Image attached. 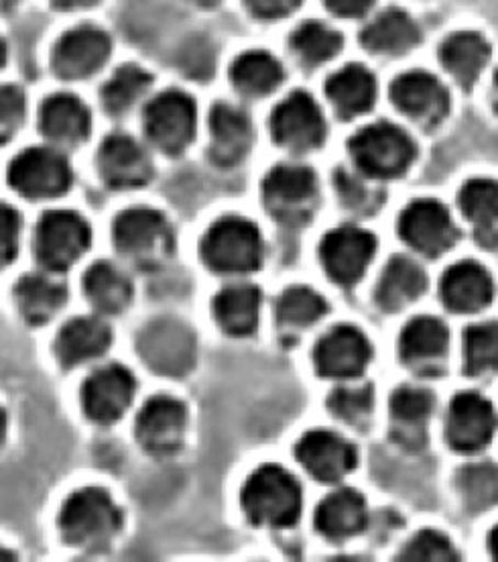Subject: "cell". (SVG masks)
<instances>
[{
	"label": "cell",
	"mask_w": 498,
	"mask_h": 562,
	"mask_svg": "<svg viewBox=\"0 0 498 562\" xmlns=\"http://www.w3.org/2000/svg\"><path fill=\"white\" fill-rule=\"evenodd\" d=\"M240 502L254 526L290 528L302 514V487L285 469L264 464L250 475Z\"/></svg>",
	"instance_id": "obj_1"
},
{
	"label": "cell",
	"mask_w": 498,
	"mask_h": 562,
	"mask_svg": "<svg viewBox=\"0 0 498 562\" xmlns=\"http://www.w3.org/2000/svg\"><path fill=\"white\" fill-rule=\"evenodd\" d=\"M116 251L140 271L163 268L176 249L173 228L161 212L131 209L114 223Z\"/></svg>",
	"instance_id": "obj_2"
},
{
	"label": "cell",
	"mask_w": 498,
	"mask_h": 562,
	"mask_svg": "<svg viewBox=\"0 0 498 562\" xmlns=\"http://www.w3.org/2000/svg\"><path fill=\"white\" fill-rule=\"evenodd\" d=\"M121 526V509L109 493L98 487L73 493L59 516V528L66 542L83 550L106 549Z\"/></svg>",
	"instance_id": "obj_3"
},
{
	"label": "cell",
	"mask_w": 498,
	"mask_h": 562,
	"mask_svg": "<svg viewBox=\"0 0 498 562\" xmlns=\"http://www.w3.org/2000/svg\"><path fill=\"white\" fill-rule=\"evenodd\" d=\"M348 151L359 171L374 180L399 178L416 161L417 145L401 127L381 121L348 140Z\"/></svg>",
	"instance_id": "obj_4"
},
{
	"label": "cell",
	"mask_w": 498,
	"mask_h": 562,
	"mask_svg": "<svg viewBox=\"0 0 498 562\" xmlns=\"http://www.w3.org/2000/svg\"><path fill=\"white\" fill-rule=\"evenodd\" d=\"M200 255L216 273H250L263 266V237L247 218L226 216L210 226L200 243Z\"/></svg>",
	"instance_id": "obj_5"
},
{
	"label": "cell",
	"mask_w": 498,
	"mask_h": 562,
	"mask_svg": "<svg viewBox=\"0 0 498 562\" xmlns=\"http://www.w3.org/2000/svg\"><path fill=\"white\" fill-rule=\"evenodd\" d=\"M263 202L281 225H307L318 212V176L304 166H278L263 180Z\"/></svg>",
	"instance_id": "obj_6"
},
{
	"label": "cell",
	"mask_w": 498,
	"mask_h": 562,
	"mask_svg": "<svg viewBox=\"0 0 498 562\" xmlns=\"http://www.w3.org/2000/svg\"><path fill=\"white\" fill-rule=\"evenodd\" d=\"M197 111L190 94L167 90L147 104L145 131L152 145L167 155H180L194 140Z\"/></svg>",
	"instance_id": "obj_7"
},
{
	"label": "cell",
	"mask_w": 498,
	"mask_h": 562,
	"mask_svg": "<svg viewBox=\"0 0 498 562\" xmlns=\"http://www.w3.org/2000/svg\"><path fill=\"white\" fill-rule=\"evenodd\" d=\"M90 225L80 214L68 211L47 212L37 226V259L49 271H66L90 249Z\"/></svg>",
	"instance_id": "obj_8"
},
{
	"label": "cell",
	"mask_w": 498,
	"mask_h": 562,
	"mask_svg": "<svg viewBox=\"0 0 498 562\" xmlns=\"http://www.w3.org/2000/svg\"><path fill=\"white\" fill-rule=\"evenodd\" d=\"M399 237L416 251L435 259L450 251L462 237L460 228L454 225L450 211L438 200L421 198L411 202L399 218Z\"/></svg>",
	"instance_id": "obj_9"
},
{
	"label": "cell",
	"mask_w": 498,
	"mask_h": 562,
	"mask_svg": "<svg viewBox=\"0 0 498 562\" xmlns=\"http://www.w3.org/2000/svg\"><path fill=\"white\" fill-rule=\"evenodd\" d=\"M9 183L27 198H56L71 186L68 159L56 149L33 147L16 155L9 168Z\"/></svg>",
	"instance_id": "obj_10"
},
{
	"label": "cell",
	"mask_w": 498,
	"mask_h": 562,
	"mask_svg": "<svg viewBox=\"0 0 498 562\" xmlns=\"http://www.w3.org/2000/svg\"><path fill=\"white\" fill-rule=\"evenodd\" d=\"M271 133L281 147L293 154H307L326 139V121L316 100L297 90L271 114Z\"/></svg>",
	"instance_id": "obj_11"
},
{
	"label": "cell",
	"mask_w": 498,
	"mask_h": 562,
	"mask_svg": "<svg viewBox=\"0 0 498 562\" xmlns=\"http://www.w3.org/2000/svg\"><path fill=\"white\" fill-rule=\"evenodd\" d=\"M374 251L376 239L373 233L359 226L333 228L319 245V257L326 273L344 288L359 283L373 261Z\"/></svg>",
	"instance_id": "obj_12"
},
{
	"label": "cell",
	"mask_w": 498,
	"mask_h": 562,
	"mask_svg": "<svg viewBox=\"0 0 498 562\" xmlns=\"http://www.w3.org/2000/svg\"><path fill=\"white\" fill-rule=\"evenodd\" d=\"M391 100L419 127L433 128L450 111L445 86L428 71H407L391 85Z\"/></svg>",
	"instance_id": "obj_13"
},
{
	"label": "cell",
	"mask_w": 498,
	"mask_h": 562,
	"mask_svg": "<svg viewBox=\"0 0 498 562\" xmlns=\"http://www.w3.org/2000/svg\"><path fill=\"white\" fill-rule=\"evenodd\" d=\"M450 333L433 316H417L403 328L399 357L403 366L419 378H438L448 366Z\"/></svg>",
	"instance_id": "obj_14"
},
{
	"label": "cell",
	"mask_w": 498,
	"mask_h": 562,
	"mask_svg": "<svg viewBox=\"0 0 498 562\" xmlns=\"http://www.w3.org/2000/svg\"><path fill=\"white\" fill-rule=\"evenodd\" d=\"M314 357L321 378L354 380L371 363L373 349L359 328L340 324L319 338Z\"/></svg>",
	"instance_id": "obj_15"
},
{
	"label": "cell",
	"mask_w": 498,
	"mask_h": 562,
	"mask_svg": "<svg viewBox=\"0 0 498 562\" xmlns=\"http://www.w3.org/2000/svg\"><path fill=\"white\" fill-rule=\"evenodd\" d=\"M497 428L493 404L478 394H457L445 422V438L457 452H478L488 447Z\"/></svg>",
	"instance_id": "obj_16"
},
{
	"label": "cell",
	"mask_w": 498,
	"mask_h": 562,
	"mask_svg": "<svg viewBox=\"0 0 498 562\" xmlns=\"http://www.w3.org/2000/svg\"><path fill=\"white\" fill-rule=\"evenodd\" d=\"M111 49V37L102 29H71L57 42L52 66L59 78L80 80L97 74L106 64Z\"/></svg>",
	"instance_id": "obj_17"
},
{
	"label": "cell",
	"mask_w": 498,
	"mask_h": 562,
	"mask_svg": "<svg viewBox=\"0 0 498 562\" xmlns=\"http://www.w3.org/2000/svg\"><path fill=\"white\" fill-rule=\"evenodd\" d=\"M188 428V409L169 397L155 395L137 418V438L140 447L151 454H173L180 449Z\"/></svg>",
	"instance_id": "obj_18"
},
{
	"label": "cell",
	"mask_w": 498,
	"mask_h": 562,
	"mask_svg": "<svg viewBox=\"0 0 498 562\" xmlns=\"http://www.w3.org/2000/svg\"><path fill=\"white\" fill-rule=\"evenodd\" d=\"M137 390L133 373L123 366L98 369L83 383L82 402L88 418L98 424H112L125 414Z\"/></svg>",
	"instance_id": "obj_19"
},
{
	"label": "cell",
	"mask_w": 498,
	"mask_h": 562,
	"mask_svg": "<svg viewBox=\"0 0 498 562\" xmlns=\"http://www.w3.org/2000/svg\"><path fill=\"white\" fill-rule=\"evenodd\" d=\"M297 461L312 477L324 483H336L354 471L359 452L340 435L330 430H312L297 442Z\"/></svg>",
	"instance_id": "obj_20"
},
{
	"label": "cell",
	"mask_w": 498,
	"mask_h": 562,
	"mask_svg": "<svg viewBox=\"0 0 498 562\" xmlns=\"http://www.w3.org/2000/svg\"><path fill=\"white\" fill-rule=\"evenodd\" d=\"M98 171L114 190L140 188L151 182L155 173L147 151L137 140L123 133L111 135L100 145Z\"/></svg>",
	"instance_id": "obj_21"
},
{
	"label": "cell",
	"mask_w": 498,
	"mask_h": 562,
	"mask_svg": "<svg viewBox=\"0 0 498 562\" xmlns=\"http://www.w3.org/2000/svg\"><path fill=\"white\" fill-rule=\"evenodd\" d=\"M210 157L216 166L230 168L240 164L252 143L249 116L233 104H216L210 113Z\"/></svg>",
	"instance_id": "obj_22"
},
{
	"label": "cell",
	"mask_w": 498,
	"mask_h": 562,
	"mask_svg": "<svg viewBox=\"0 0 498 562\" xmlns=\"http://www.w3.org/2000/svg\"><path fill=\"white\" fill-rule=\"evenodd\" d=\"M433 395L423 387L403 385L391 395V436L403 449L419 450L426 447V424L433 412Z\"/></svg>",
	"instance_id": "obj_23"
},
{
	"label": "cell",
	"mask_w": 498,
	"mask_h": 562,
	"mask_svg": "<svg viewBox=\"0 0 498 562\" xmlns=\"http://www.w3.org/2000/svg\"><path fill=\"white\" fill-rule=\"evenodd\" d=\"M440 292L450 312L474 314L493 302L495 285L483 266L474 261H462L443 273Z\"/></svg>",
	"instance_id": "obj_24"
},
{
	"label": "cell",
	"mask_w": 498,
	"mask_h": 562,
	"mask_svg": "<svg viewBox=\"0 0 498 562\" xmlns=\"http://www.w3.org/2000/svg\"><path fill=\"white\" fill-rule=\"evenodd\" d=\"M143 355L149 366L166 375H180L188 371L190 361L194 359V338L188 328L178 323H157L143 337Z\"/></svg>",
	"instance_id": "obj_25"
},
{
	"label": "cell",
	"mask_w": 498,
	"mask_h": 562,
	"mask_svg": "<svg viewBox=\"0 0 498 562\" xmlns=\"http://www.w3.org/2000/svg\"><path fill=\"white\" fill-rule=\"evenodd\" d=\"M112 342L111 328L94 316L73 318L59 333L56 352L64 367L82 366L109 351Z\"/></svg>",
	"instance_id": "obj_26"
},
{
	"label": "cell",
	"mask_w": 498,
	"mask_h": 562,
	"mask_svg": "<svg viewBox=\"0 0 498 562\" xmlns=\"http://www.w3.org/2000/svg\"><path fill=\"white\" fill-rule=\"evenodd\" d=\"M369 524L366 502L354 490H338L328 495L316 512V528L319 535L333 542H342L359 535Z\"/></svg>",
	"instance_id": "obj_27"
},
{
	"label": "cell",
	"mask_w": 498,
	"mask_h": 562,
	"mask_svg": "<svg viewBox=\"0 0 498 562\" xmlns=\"http://www.w3.org/2000/svg\"><path fill=\"white\" fill-rule=\"evenodd\" d=\"M90 111L82 100L71 94H56L45 100L39 127L49 140L59 145H78L90 135Z\"/></svg>",
	"instance_id": "obj_28"
},
{
	"label": "cell",
	"mask_w": 498,
	"mask_h": 562,
	"mask_svg": "<svg viewBox=\"0 0 498 562\" xmlns=\"http://www.w3.org/2000/svg\"><path fill=\"white\" fill-rule=\"evenodd\" d=\"M428 278L426 271L414 259L395 255L381 276L376 288V304L385 312H399L414 304L426 292Z\"/></svg>",
	"instance_id": "obj_29"
},
{
	"label": "cell",
	"mask_w": 498,
	"mask_h": 562,
	"mask_svg": "<svg viewBox=\"0 0 498 562\" xmlns=\"http://www.w3.org/2000/svg\"><path fill=\"white\" fill-rule=\"evenodd\" d=\"M419 40L421 31L416 21L401 9H387L376 14L360 35V42L369 52L385 56L405 54L416 47Z\"/></svg>",
	"instance_id": "obj_30"
},
{
	"label": "cell",
	"mask_w": 498,
	"mask_h": 562,
	"mask_svg": "<svg viewBox=\"0 0 498 562\" xmlns=\"http://www.w3.org/2000/svg\"><path fill=\"white\" fill-rule=\"evenodd\" d=\"M326 94L332 100L340 119L350 121L359 114L369 113L376 99V82L371 71L359 64H350L336 71L326 85Z\"/></svg>",
	"instance_id": "obj_31"
},
{
	"label": "cell",
	"mask_w": 498,
	"mask_h": 562,
	"mask_svg": "<svg viewBox=\"0 0 498 562\" xmlns=\"http://www.w3.org/2000/svg\"><path fill=\"white\" fill-rule=\"evenodd\" d=\"M261 290L250 283L224 288L214 300V316L224 333L233 337H249L259 326Z\"/></svg>",
	"instance_id": "obj_32"
},
{
	"label": "cell",
	"mask_w": 498,
	"mask_h": 562,
	"mask_svg": "<svg viewBox=\"0 0 498 562\" xmlns=\"http://www.w3.org/2000/svg\"><path fill=\"white\" fill-rule=\"evenodd\" d=\"M440 57L457 85L471 90L490 59V45L478 33H454L442 43Z\"/></svg>",
	"instance_id": "obj_33"
},
{
	"label": "cell",
	"mask_w": 498,
	"mask_h": 562,
	"mask_svg": "<svg viewBox=\"0 0 498 562\" xmlns=\"http://www.w3.org/2000/svg\"><path fill=\"white\" fill-rule=\"evenodd\" d=\"M464 216L476 228V240L486 249H497V182L471 180L457 196Z\"/></svg>",
	"instance_id": "obj_34"
},
{
	"label": "cell",
	"mask_w": 498,
	"mask_h": 562,
	"mask_svg": "<svg viewBox=\"0 0 498 562\" xmlns=\"http://www.w3.org/2000/svg\"><path fill=\"white\" fill-rule=\"evenodd\" d=\"M16 304L25 321L43 324L52 321L68 300V290L64 283L47 276H25L14 288Z\"/></svg>",
	"instance_id": "obj_35"
},
{
	"label": "cell",
	"mask_w": 498,
	"mask_h": 562,
	"mask_svg": "<svg viewBox=\"0 0 498 562\" xmlns=\"http://www.w3.org/2000/svg\"><path fill=\"white\" fill-rule=\"evenodd\" d=\"M83 290L90 304L102 314H118L133 300V285L111 263H97L83 278Z\"/></svg>",
	"instance_id": "obj_36"
},
{
	"label": "cell",
	"mask_w": 498,
	"mask_h": 562,
	"mask_svg": "<svg viewBox=\"0 0 498 562\" xmlns=\"http://www.w3.org/2000/svg\"><path fill=\"white\" fill-rule=\"evenodd\" d=\"M230 78L238 92L247 97H264L283 82L285 71L275 57L264 52H249L236 57Z\"/></svg>",
	"instance_id": "obj_37"
},
{
	"label": "cell",
	"mask_w": 498,
	"mask_h": 562,
	"mask_svg": "<svg viewBox=\"0 0 498 562\" xmlns=\"http://www.w3.org/2000/svg\"><path fill=\"white\" fill-rule=\"evenodd\" d=\"M328 312L321 295L309 288H290L278 300V323L285 330H302Z\"/></svg>",
	"instance_id": "obj_38"
},
{
	"label": "cell",
	"mask_w": 498,
	"mask_h": 562,
	"mask_svg": "<svg viewBox=\"0 0 498 562\" xmlns=\"http://www.w3.org/2000/svg\"><path fill=\"white\" fill-rule=\"evenodd\" d=\"M333 183L344 209L359 216L374 214L385 202V190L374 182V178L364 176L362 171L352 173L348 169L340 168L336 171Z\"/></svg>",
	"instance_id": "obj_39"
},
{
	"label": "cell",
	"mask_w": 498,
	"mask_h": 562,
	"mask_svg": "<svg viewBox=\"0 0 498 562\" xmlns=\"http://www.w3.org/2000/svg\"><path fill=\"white\" fill-rule=\"evenodd\" d=\"M151 74L139 66H123L102 88V104L111 114H125L149 90Z\"/></svg>",
	"instance_id": "obj_40"
},
{
	"label": "cell",
	"mask_w": 498,
	"mask_h": 562,
	"mask_svg": "<svg viewBox=\"0 0 498 562\" xmlns=\"http://www.w3.org/2000/svg\"><path fill=\"white\" fill-rule=\"evenodd\" d=\"M291 47L307 64L328 61L342 49V35L321 23H304L291 37Z\"/></svg>",
	"instance_id": "obj_41"
},
{
	"label": "cell",
	"mask_w": 498,
	"mask_h": 562,
	"mask_svg": "<svg viewBox=\"0 0 498 562\" xmlns=\"http://www.w3.org/2000/svg\"><path fill=\"white\" fill-rule=\"evenodd\" d=\"M466 375H483L497 369V324H476L466 328Z\"/></svg>",
	"instance_id": "obj_42"
},
{
	"label": "cell",
	"mask_w": 498,
	"mask_h": 562,
	"mask_svg": "<svg viewBox=\"0 0 498 562\" xmlns=\"http://www.w3.org/2000/svg\"><path fill=\"white\" fill-rule=\"evenodd\" d=\"M374 392L371 383L360 387H338L330 400L328 408L336 418L347 422L350 426H364L373 414Z\"/></svg>",
	"instance_id": "obj_43"
},
{
	"label": "cell",
	"mask_w": 498,
	"mask_h": 562,
	"mask_svg": "<svg viewBox=\"0 0 498 562\" xmlns=\"http://www.w3.org/2000/svg\"><path fill=\"white\" fill-rule=\"evenodd\" d=\"M460 492L472 509L497 504V469L493 464H474L460 473Z\"/></svg>",
	"instance_id": "obj_44"
},
{
	"label": "cell",
	"mask_w": 498,
	"mask_h": 562,
	"mask_svg": "<svg viewBox=\"0 0 498 562\" xmlns=\"http://www.w3.org/2000/svg\"><path fill=\"white\" fill-rule=\"evenodd\" d=\"M397 559L416 562H450L457 561V554L452 542L445 536L435 530H423L405 544V549L401 550V554Z\"/></svg>",
	"instance_id": "obj_45"
},
{
	"label": "cell",
	"mask_w": 498,
	"mask_h": 562,
	"mask_svg": "<svg viewBox=\"0 0 498 562\" xmlns=\"http://www.w3.org/2000/svg\"><path fill=\"white\" fill-rule=\"evenodd\" d=\"M25 119V97L16 86H0V143L11 139Z\"/></svg>",
	"instance_id": "obj_46"
},
{
	"label": "cell",
	"mask_w": 498,
	"mask_h": 562,
	"mask_svg": "<svg viewBox=\"0 0 498 562\" xmlns=\"http://www.w3.org/2000/svg\"><path fill=\"white\" fill-rule=\"evenodd\" d=\"M180 68L185 76L206 80L214 71V49L206 40H192L180 54Z\"/></svg>",
	"instance_id": "obj_47"
},
{
	"label": "cell",
	"mask_w": 498,
	"mask_h": 562,
	"mask_svg": "<svg viewBox=\"0 0 498 562\" xmlns=\"http://www.w3.org/2000/svg\"><path fill=\"white\" fill-rule=\"evenodd\" d=\"M21 216L9 204H0V269L7 268L19 251Z\"/></svg>",
	"instance_id": "obj_48"
},
{
	"label": "cell",
	"mask_w": 498,
	"mask_h": 562,
	"mask_svg": "<svg viewBox=\"0 0 498 562\" xmlns=\"http://www.w3.org/2000/svg\"><path fill=\"white\" fill-rule=\"evenodd\" d=\"M249 11L259 19L275 21L285 14L293 13L304 0H245Z\"/></svg>",
	"instance_id": "obj_49"
},
{
	"label": "cell",
	"mask_w": 498,
	"mask_h": 562,
	"mask_svg": "<svg viewBox=\"0 0 498 562\" xmlns=\"http://www.w3.org/2000/svg\"><path fill=\"white\" fill-rule=\"evenodd\" d=\"M328 9L340 16H360L374 4V0H326Z\"/></svg>",
	"instance_id": "obj_50"
},
{
	"label": "cell",
	"mask_w": 498,
	"mask_h": 562,
	"mask_svg": "<svg viewBox=\"0 0 498 562\" xmlns=\"http://www.w3.org/2000/svg\"><path fill=\"white\" fill-rule=\"evenodd\" d=\"M52 2L56 4L57 9H66V11H70V9L90 7V4H94L98 0H52Z\"/></svg>",
	"instance_id": "obj_51"
},
{
	"label": "cell",
	"mask_w": 498,
	"mask_h": 562,
	"mask_svg": "<svg viewBox=\"0 0 498 562\" xmlns=\"http://www.w3.org/2000/svg\"><path fill=\"white\" fill-rule=\"evenodd\" d=\"M4 435H7V414H4V409L0 408V447L4 442Z\"/></svg>",
	"instance_id": "obj_52"
},
{
	"label": "cell",
	"mask_w": 498,
	"mask_h": 562,
	"mask_svg": "<svg viewBox=\"0 0 498 562\" xmlns=\"http://www.w3.org/2000/svg\"><path fill=\"white\" fill-rule=\"evenodd\" d=\"M14 561V554H11L9 550L0 549V562Z\"/></svg>",
	"instance_id": "obj_53"
},
{
	"label": "cell",
	"mask_w": 498,
	"mask_h": 562,
	"mask_svg": "<svg viewBox=\"0 0 498 562\" xmlns=\"http://www.w3.org/2000/svg\"><path fill=\"white\" fill-rule=\"evenodd\" d=\"M4 59H7V47H4V42L0 40V68H2V64H4Z\"/></svg>",
	"instance_id": "obj_54"
},
{
	"label": "cell",
	"mask_w": 498,
	"mask_h": 562,
	"mask_svg": "<svg viewBox=\"0 0 498 562\" xmlns=\"http://www.w3.org/2000/svg\"><path fill=\"white\" fill-rule=\"evenodd\" d=\"M195 4H200V7H212V4H216V2H220V0H194Z\"/></svg>",
	"instance_id": "obj_55"
},
{
	"label": "cell",
	"mask_w": 498,
	"mask_h": 562,
	"mask_svg": "<svg viewBox=\"0 0 498 562\" xmlns=\"http://www.w3.org/2000/svg\"><path fill=\"white\" fill-rule=\"evenodd\" d=\"M19 0H0V4L4 7V9H9V7H14Z\"/></svg>",
	"instance_id": "obj_56"
}]
</instances>
